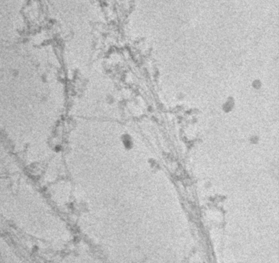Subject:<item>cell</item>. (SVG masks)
I'll return each instance as SVG.
<instances>
[{
	"mask_svg": "<svg viewBox=\"0 0 279 263\" xmlns=\"http://www.w3.org/2000/svg\"><path fill=\"white\" fill-rule=\"evenodd\" d=\"M234 106H235V102H234V99L232 97H229L228 99L226 100V102H224L222 108L225 112H229L233 109Z\"/></svg>",
	"mask_w": 279,
	"mask_h": 263,
	"instance_id": "obj_1",
	"label": "cell"
},
{
	"mask_svg": "<svg viewBox=\"0 0 279 263\" xmlns=\"http://www.w3.org/2000/svg\"><path fill=\"white\" fill-rule=\"evenodd\" d=\"M123 144H124V146H126V148H128V149H130V148H132L133 143H132V139H131V137L129 136V135H125L123 137Z\"/></svg>",
	"mask_w": 279,
	"mask_h": 263,
	"instance_id": "obj_2",
	"label": "cell"
},
{
	"mask_svg": "<svg viewBox=\"0 0 279 263\" xmlns=\"http://www.w3.org/2000/svg\"><path fill=\"white\" fill-rule=\"evenodd\" d=\"M252 86L255 89V90H259V89L262 87V82H261L260 80L256 79L252 82Z\"/></svg>",
	"mask_w": 279,
	"mask_h": 263,
	"instance_id": "obj_3",
	"label": "cell"
}]
</instances>
